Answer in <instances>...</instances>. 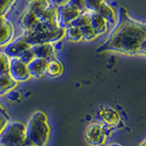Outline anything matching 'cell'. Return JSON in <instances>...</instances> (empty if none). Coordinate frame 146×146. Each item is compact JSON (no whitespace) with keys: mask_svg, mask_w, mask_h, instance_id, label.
<instances>
[{"mask_svg":"<svg viewBox=\"0 0 146 146\" xmlns=\"http://www.w3.org/2000/svg\"><path fill=\"white\" fill-rule=\"evenodd\" d=\"M50 0H27L26 9L33 12L39 11L41 9L47 8L51 6Z\"/></svg>","mask_w":146,"mask_h":146,"instance_id":"17","label":"cell"},{"mask_svg":"<svg viewBox=\"0 0 146 146\" xmlns=\"http://www.w3.org/2000/svg\"><path fill=\"white\" fill-rule=\"evenodd\" d=\"M97 13H99L100 16H102L105 19L107 20V22L109 24H115L116 20H117V15L115 10L112 8L111 6H110L109 4H107L106 2H103L102 5L100 6V7L97 9Z\"/></svg>","mask_w":146,"mask_h":146,"instance_id":"13","label":"cell"},{"mask_svg":"<svg viewBox=\"0 0 146 146\" xmlns=\"http://www.w3.org/2000/svg\"><path fill=\"white\" fill-rule=\"evenodd\" d=\"M35 58H36L35 54H34L33 51H32L31 48H29V49H27L25 52H23L22 55L19 57V58L21 59V60L23 62H25L26 64H29V62H31Z\"/></svg>","mask_w":146,"mask_h":146,"instance_id":"23","label":"cell"},{"mask_svg":"<svg viewBox=\"0 0 146 146\" xmlns=\"http://www.w3.org/2000/svg\"><path fill=\"white\" fill-rule=\"evenodd\" d=\"M48 60L45 58H35L31 62L27 64L30 77L40 78L46 74V68H47Z\"/></svg>","mask_w":146,"mask_h":146,"instance_id":"10","label":"cell"},{"mask_svg":"<svg viewBox=\"0 0 146 146\" xmlns=\"http://www.w3.org/2000/svg\"><path fill=\"white\" fill-rule=\"evenodd\" d=\"M105 0H84L86 8L90 12H96Z\"/></svg>","mask_w":146,"mask_h":146,"instance_id":"22","label":"cell"},{"mask_svg":"<svg viewBox=\"0 0 146 146\" xmlns=\"http://www.w3.org/2000/svg\"><path fill=\"white\" fill-rule=\"evenodd\" d=\"M14 27L5 16L0 17V47L7 46L12 41L14 36Z\"/></svg>","mask_w":146,"mask_h":146,"instance_id":"8","label":"cell"},{"mask_svg":"<svg viewBox=\"0 0 146 146\" xmlns=\"http://www.w3.org/2000/svg\"><path fill=\"white\" fill-rule=\"evenodd\" d=\"M8 74L17 82H24L30 79L27 64L23 62L19 58H10Z\"/></svg>","mask_w":146,"mask_h":146,"instance_id":"5","label":"cell"},{"mask_svg":"<svg viewBox=\"0 0 146 146\" xmlns=\"http://www.w3.org/2000/svg\"><path fill=\"white\" fill-rule=\"evenodd\" d=\"M90 24L91 27L95 31L96 35L98 36L106 33L108 31V25L109 23L105 18L100 16L97 12H91L90 13Z\"/></svg>","mask_w":146,"mask_h":146,"instance_id":"11","label":"cell"},{"mask_svg":"<svg viewBox=\"0 0 146 146\" xmlns=\"http://www.w3.org/2000/svg\"><path fill=\"white\" fill-rule=\"evenodd\" d=\"M90 13L91 12H90V11L82 13L80 17H78L76 19L71 23L70 25L78 27H84V26L90 25Z\"/></svg>","mask_w":146,"mask_h":146,"instance_id":"18","label":"cell"},{"mask_svg":"<svg viewBox=\"0 0 146 146\" xmlns=\"http://www.w3.org/2000/svg\"><path fill=\"white\" fill-rule=\"evenodd\" d=\"M82 32V40L84 41H92L95 38H98V36L96 35L95 31L93 30V29L91 27L90 24L84 26L82 27H80Z\"/></svg>","mask_w":146,"mask_h":146,"instance_id":"19","label":"cell"},{"mask_svg":"<svg viewBox=\"0 0 146 146\" xmlns=\"http://www.w3.org/2000/svg\"><path fill=\"white\" fill-rule=\"evenodd\" d=\"M68 1H70V0H50V2L53 5L54 7H60V6H63V5L67 4Z\"/></svg>","mask_w":146,"mask_h":146,"instance_id":"24","label":"cell"},{"mask_svg":"<svg viewBox=\"0 0 146 146\" xmlns=\"http://www.w3.org/2000/svg\"><path fill=\"white\" fill-rule=\"evenodd\" d=\"M140 146H145V141H141V143L140 144Z\"/></svg>","mask_w":146,"mask_h":146,"instance_id":"26","label":"cell"},{"mask_svg":"<svg viewBox=\"0 0 146 146\" xmlns=\"http://www.w3.org/2000/svg\"><path fill=\"white\" fill-rule=\"evenodd\" d=\"M9 59H10V58H9L7 55L0 51V74L8 73Z\"/></svg>","mask_w":146,"mask_h":146,"instance_id":"20","label":"cell"},{"mask_svg":"<svg viewBox=\"0 0 146 146\" xmlns=\"http://www.w3.org/2000/svg\"><path fill=\"white\" fill-rule=\"evenodd\" d=\"M32 51L34 52L36 58H45L49 60L50 58H53L56 49L52 45V43H42L36 44L31 47Z\"/></svg>","mask_w":146,"mask_h":146,"instance_id":"9","label":"cell"},{"mask_svg":"<svg viewBox=\"0 0 146 146\" xmlns=\"http://www.w3.org/2000/svg\"><path fill=\"white\" fill-rule=\"evenodd\" d=\"M32 47L30 44H29L26 40L22 38L10 42L7 45L5 48L4 53L7 55L9 58H19L23 52H25L27 49H29Z\"/></svg>","mask_w":146,"mask_h":146,"instance_id":"7","label":"cell"},{"mask_svg":"<svg viewBox=\"0 0 146 146\" xmlns=\"http://www.w3.org/2000/svg\"><path fill=\"white\" fill-rule=\"evenodd\" d=\"M109 146H121V144H118V143H112L111 145H109Z\"/></svg>","mask_w":146,"mask_h":146,"instance_id":"25","label":"cell"},{"mask_svg":"<svg viewBox=\"0 0 146 146\" xmlns=\"http://www.w3.org/2000/svg\"><path fill=\"white\" fill-rule=\"evenodd\" d=\"M102 120L109 126H117L120 122V115L114 109L111 107L102 108L100 111Z\"/></svg>","mask_w":146,"mask_h":146,"instance_id":"12","label":"cell"},{"mask_svg":"<svg viewBox=\"0 0 146 146\" xmlns=\"http://www.w3.org/2000/svg\"><path fill=\"white\" fill-rule=\"evenodd\" d=\"M21 38L31 46L42 43H52L65 38V27H61L57 29H36L27 35H23Z\"/></svg>","mask_w":146,"mask_h":146,"instance_id":"4","label":"cell"},{"mask_svg":"<svg viewBox=\"0 0 146 146\" xmlns=\"http://www.w3.org/2000/svg\"><path fill=\"white\" fill-rule=\"evenodd\" d=\"M146 24L132 18L125 7L120 9V21L96 52H117L126 56H145Z\"/></svg>","mask_w":146,"mask_h":146,"instance_id":"1","label":"cell"},{"mask_svg":"<svg viewBox=\"0 0 146 146\" xmlns=\"http://www.w3.org/2000/svg\"><path fill=\"white\" fill-rule=\"evenodd\" d=\"M17 0H0V17L6 16Z\"/></svg>","mask_w":146,"mask_h":146,"instance_id":"21","label":"cell"},{"mask_svg":"<svg viewBox=\"0 0 146 146\" xmlns=\"http://www.w3.org/2000/svg\"><path fill=\"white\" fill-rule=\"evenodd\" d=\"M17 82L14 80L8 73L0 74V95L7 93L17 86Z\"/></svg>","mask_w":146,"mask_h":146,"instance_id":"15","label":"cell"},{"mask_svg":"<svg viewBox=\"0 0 146 146\" xmlns=\"http://www.w3.org/2000/svg\"><path fill=\"white\" fill-rule=\"evenodd\" d=\"M65 38L71 42H80L82 40V32L80 27L68 26L65 27Z\"/></svg>","mask_w":146,"mask_h":146,"instance_id":"16","label":"cell"},{"mask_svg":"<svg viewBox=\"0 0 146 146\" xmlns=\"http://www.w3.org/2000/svg\"><path fill=\"white\" fill-rule=\"evenodd\" d=\"M63 70L64 68L60 61L55 58H50L46 68V74L50 78H58L61 76Z\"/></svg>","mask_w":146,"mask_h":146,"instance_id":"14","label":"cell"},{"mask_svg":"<svg viewBox=\"0 0 146 146\" xmlns=\"http://www.w3.org/2000/svg\"><path fill=\"white\" fill-rule=\"evenodd\" d=\"M58 22L62 27L70 26L82 13L88 12L84 0H70L67 4L57 7Z\"/></svg>","mask_w":146,"mask_h":146,"instance_id":"3","label":"cell"},{"mask_svg":"<svg viewBox=\"0 0 146 146\" xmlns=\"http://www.w3.org/2000/svg\"><path fill=\"white\" fill-rule=\"evenodd\" d=\"M106 138L105 131L99 123H92L87 127L85 131V139L91 146H102Z\"/></svg>","mask_w":146,"mask_h":146,"instance_id":"6","label":"cell"},{"mask_svg":"<svg viewBox=\"0 0 146 146\" xmlns=\"http://www.w3.org/2000/svg\"><path fill=\"white\" fill-rule=\"evenodd\" d=\"M27 135L34 145L43 146L45 144L48 136V126L43 112L36 111L33 114L27 126Z\"/></svg>","mask_w":146,"mask_h":146,"instance_id":"2","label":"cell"}]
</instances>
